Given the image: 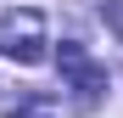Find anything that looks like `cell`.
Listing matches in <instances>:
<instances>
[{"label":"cell","mask_w":123,"mask_h":118,"mask_svg":"<svg viewBox=\"0 0 123 118\" xmlns=\"http://www.w3.org/2000/svg\"><path fill=\"white\" fill-rule=\"evenodd\" d=\"M45 45H50L45 39V17H39L34 6H17V11L0 17V56L34 68V62H45Z\"/></svg>","instance_id":"cell-1"},{"label":"cell","mask_w":123,"mask_h":118,"mask_svg":"<svg viewBox=\"0 0 123 118\" xmlns=\"http://www.w3.org/2000/svg\"><path fill=\"white\" fill-rule=\"evenodd\" d=\"M56 62H62V79H67V90H73V101L78 107H95L101 96H106V68L95 62V56L78 45V39H62V51H56Z\"/></svg>","instance_id":"cell-2"},{"label":"cell","mask_w":123,"mask_h":118,"mask_svg":"<svg viewBox=\"0 0 123 118\" xmlns=\"http://www.w3.org/2000/svg\"><path fill=\"white\" fill-rule=\"evenodd\" d=\"M6 118H50V101H45V96H28V101H17Z\"/></svg>","instance_id":"cell-3"},{"label":"cell","mask_w":123,"mask_h":118,"mask_svg":"<svg viewBox=\"0 0 123 118\" xmlns=\"http://www.w3.org/2000/svg\"><path fill=\"white\" fill-rule=\"evenodd\" d=\"M101 17H106V28L123 39V0H106V6H101Z\"/></svg>","instance_id":"cell-4"}]
</instances>
